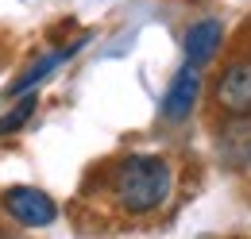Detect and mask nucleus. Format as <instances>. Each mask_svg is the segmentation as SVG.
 Returning a JSON list of instances; mask_svg holds the SVG:
<instances>
[{"label":"nucleus","mask_w":251,"mask_h":239,"mask_svg":"<svg viewBox=\"0 0 251 239\" xmlns=\"http://www.w3.org/2000/svg\"><path fill=\"white\" fill-rule=\"evenodd\" d=\"M35 104H39V100H35V93H20V100H16V104H12V108L0 116V135L20 131V127H24V123L35 116Z\"/></svg>","instance_id":"0eeeda50"},{"label":"nucleus","mask_w":251,"mask_h":239,"mask_svg":"<svg viewBox=\"0 0 251 239\" xmlns=\"http://www.w3.org/2000/svg\"><path fill=\"white\" fill-rule=\"evenodd\" d=\"M174 189V170L162 154H124L112 174V197L131 216H147L166 205Z\"/></svg>","instance_id":"f257e3e1"},{"label":"nucleus","mask_w":251,"mask_h":239,"mask_svg":"<svg viewBox=\"0 0 251 239\" xmlns=\"http://www.w3.org/2000/svg\"><path fill=\"white\" fill-rule=\"evenodd\" d=\"M85 43H89V35H81L77 43H70V47H62V50H50V54L35 58V66H27V70H24V73H20V77H16L12 85H8V96H20V93L35 89L39 81H47V77H50V73H54V70H58L66 58H74V54H77V50H81Z\"/></svg>","instance_id":"423d86ee"},{"label":"nucleus","mask_w":251,"mask_h":239,"mask_svg":"<svg viewBox=\"0 0 251 239\" xmlns=\"http://www.w3.org/2000/svg\"><path fill=\"white\" fill-rule=\"evenodd\" d=\"M197 96H201V66H189L186 62V66L174 73L166 96H162V120H166V123H182V120L193 112Z\"/></svg>","instance_id":"20e7f679"},{"label":"nucleus","mask_w":251,"mask_h":239,"mask_svg":"<svg viewBox=\"0 0 251 239\" xmlns=\"http://www.w3.org/2000/svg\"><path fill=\"white\" fill-rule=\"evenodd\" d=\"M4 212H8L16 224H24V228H43V224H50V220L58 216V205H54V197H47L43 189L16 185V189L4 193Z\"/></svg>","instance_id":"7ed1b4c3"},{"label":"nucleus","mask_w":251,"mask_h":239,"mask_svg":"<svg viewBox=\"0 0 251 239\" xmlns=\"http://www.w3.org/2000/svg\"><path fill=\"white\" fill-rule=\"evenodd\" d=\"M220 43H224V24L220 20H197L193 27L186 31V39H182V50H186V62L189 66H205V62L217 58Z\"/></svg>","instance_id":"39448f33"},{"label":"nucleus","mask_w":251,"mask_h":239,"mask_svg":"<svg viewBox=\"0 0 251 239\" xmlns=\"http://www.w3.org/2000/svg\"><path fill=\"white\" fill-rule=\"evenodd\" d=\"M213 100H217L220 112H228L236 120L251 116V58L228 62L220 70L217 81H213Z\"/></svg>","instance_id":"f03ea898"}]
</instances>
